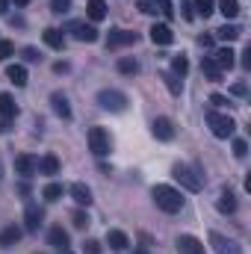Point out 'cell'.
<instances>
[{
	"instance_id": "obj_1",
	"label": "cell",
	"mask_w": 251,
	"mask_h": 254,
	"mask_svg": "<svg viewBox=\"0 0 251 254\" xmlns=\"http://www.w3.org/2000/svg\"><path fill=\"white\" fill-rule=\"evenodd\" d=\"M151 198H154V204H157L163 213H181V210H184V195L175 190V187L157 184V187L151 190Z\"/></svg>"
},
{
	"instance_id": "obj_2",
	"label": "cell",
	"mask_w": 251,
	"mask_h": 254,
	"mask_svg": "<svg viewBox=\"0 0 251 254\" xmlns=\"http://www.w3.org/2000/svg\"><path fill=\"white\" fill-rule=\"evenodd\" d=\"M172 175H175V181H181V187H187L189 192H198L204 187V175H201L198 169H192V166L178 163V166L172 169Z\"/></svg>"
},
{
	"instance_id": "obj_3",
	"label": "cell",
	"mask_w": 251,
	"mask_h": 254,
	"mask_svg": "<svg viewBox=\"0 0 251 254\" xmlns=\"http://www.w3.org/2000/svg\"><path fill=\"white\" fill-rule=\"evenodd\" d=\"M207 127L213 130V136H219V139H228V136H234V119L231 116H225V113H216V110H210L207 113Z\"/></svg>"
},
{
	"instance_id": "obj_4",
	"label": "cell",
	"mask_w": 251,
	"mask_h": 254,
	"mask_svg": "<svg viewBox=\"0 0 251 254\" xmlns=\"http://www.w3.org/2000/svg\"><path fill=\"white\" fill-rule=\"evenodd\" d=\"M98 104L104 110H110V113H125L130 101H127L125 92H119V89H101L98 92Z\"/></svg>"
},
{
	"instance_id": "obj_5",
	"label": "cell",
	"mask_w": 251,
	"mask_h": 254,
	"mask_svg": "<svg viewBox=\"0 0 251 254\" xmlns=\"http://www.w3.org/2000/svg\"><path fill=\"white\" fill-rule=\"evenodd\" d=\"M110 148H113L110 133H107L104 127H89V151H92L95 157H107Z\"/></svg>"
},
{
	"instance_id": "obj_6",
	"label": "cell",
	"mask_w": 251,
	"mask_h": 254,
	"mask_svg": "<svg viewBox=\"0 0 251 254\" xmlns=\"http://www.w3.org/2000/svg\"><path fill=\"white\" fill-rule=\"evenodd\" d=\"M68 33H74V39L77 42H98V30L92 27V24H86V21H71L68 24Z\"/></svg>"
},
{
	"instance_id": "obj_7",
	"label": "cell",
	"mask_w": 251,
	"mask_h": 254,
	"mask_svg": "<svg viewBox=\"0 0 251 254\" xmlns=\"http://www.w3.org/2000/svg\"><path fill=\"white\" fill-rule=\"evenodd\" d=\"M136 42H139V36L130 33V30H110V36H107V48H110V51H116V48H127V45H136Z\"/></svg>"
},
{
	"instance_id": "obj_8",
	"label": "cell",
	"mask_w": 251,
	"mask_h": 254,
	"mask_svg": "<svg viewBox=\"0 0 251 254\" xmlns=\"http://www.w3.org/2000/svg\"><path fill=\"white\" fill-rule=\"evenodd\" d=\"M42 222H45V210L39 204H27V210H24V228L30 234H36L42 228Z\"/></svg>"
},
{
	"instance_id": "obj_9",
	"label": "cell",
	"mask_w": 251,
	"mask_h": 254,
	"mask_svg": "<svg viewBox=\"0 0 251 254\" xmlns=\"http://www.w3.org/2000/svg\"><path fill=\"white\" fill-rule=\"evenodd\" d=\"M210 246L216 249V254H243V249L234 243V240H228V237H222V234H210Z\"/></svg>"
},
{
	"instance_id": "obj_10",
	"label": "cell",
	"mask_w": 251,
	"mask_h": 254,
	"mask_svg": "<svg viewBox=\"0 0 251 254\" xmlns=\"http://www.w3.org/2000/svg\"><path fill=\"white\" fill-rule=\"evenodd\" d=\"M178 254H207V249H204V243L198 240V237H189V234H184V237H178Z\"/></svg>"
},
{
	"instance_id": "obj_11",
	"label": "cell",
	"mask_w": 251,
	"mask_h": 254,
	"mask_svg": "<svg viewBox=\"0 0 251 254\" xmlns=\"http://www.w3.org/2000/svg\"><path fill=\"white\" fill-rule=\"evenodd\" d=\"M36 169H39V160H36L33 154H18V157H15V172H18L21 178H33Z\"/></svg>"
},
{
	"instance_id": "obj_12",
	"label": "cell",
	"mask_w": 251,
	"mask_h": 254,
	"mask_svg": "<svg viewBox=\"0 0 251 254\" xmlns=\"http://www.w3.org/2000/svg\"><path fill=\"white\" fill-rule=\"evenodd\" d=\"M151 130H154V136L160 139V142H169V139H175V125L166 119V116H160V119H154V125H151Z\"/></svg>"
},
{
	"instance_id": "obj_13",
	"label": "cell",
	"mask_w": 251,
	"mask_h": 254,
	"mask_svg": "<svg viewBox=\"0 0 251 254\" xmlns=\"http://www.w3.org/2000/svg\"><path fill=\"white\" fill-rule=\"evenodd\" d=\"M151 42H154V45H172V42H175L172 27H169V24H154V27H151Z\"/></svg>"
},
{
	"instance_id": "obj_14",
	"label": "cell",
	"mask_w": 251,
	"mask_h": 254,
	"mask_svg": "<svg viewBox=\"0 0 251 254\" xmlns=\"http://www.w3.org/2000/svg\"><path fill=\"white\" fill-rule=\"evenodd\" d=\"M42 39H45V45L54 48V51H63L65 48V36H63V30H57V27H48V30L42 33Z\"/></svg>"
},
{
	"instance_id": "obj_15",
	"label": "cell",
	"mask_w": 251,
	"mask_h": 254,
	"mask_svg": "<svg viewBox=\"0 0 251 254\" xmlns=\"http://www.w3.org/2000/svg\"><path fill=\"white\" fill-rule=\"evenodd\" d=\"M234 57H237V54H234L231 48H222V51H216V54H213V63L219 65L222 71H231V68L237 65V60H234Z\"/></svg>"
},
{
	"instance_id": "obj_16",
	"label": "cell",
	"mask_w": 251,
	"mask_h": 254,
	"mask_svg": "<svg viewBox=\"0 0 251 254\" xmlns=\"http://www.w3.org/2000/svg\"><path fill=\"white\" fill-rule=\"evenodd\" d=\"M51 107H54V113L60 119H71V107H68V98H65L63 92H54L51 95Z\"/></svg>"
},
{
	"instance_id": "obj_17",
	"label": "cell",
	"mask_w": 251,
	"mask_h": 254,
	"mask_svg": "<svg viewBox=\"0 0 251 254\" xmlns=\"http://www.w3.org/2000/svg\"><path fill=\"white\" fill-rule=\"evenodd\" d=\"M21 234H24V231H21L18 225H9V228H3V231H0V249H9V246H15V243L21 240Z\"/></svg>"
},
{
	"instance_id": "obj_18",
	"label": "cell",
	"mask_w": 251,
	"mask_h": 254,
	"mask_svg": "<svg viewBox=\"0 0 251 254\" xmlns=\"http://www.w3.org/2000/svg\"><path fill=\"white\" fill-rule=\"evenodd\" d=\"M15 116H18V104H15V98L6 95V92H0V119H15Z\"/></svg>"
},
{
	"instance_id": "obj_19",
	"label": "cell",
	"mask_w": 251,
	"mask_h": 254,
	"mask_svg": "<svg viewBox=\"0 0 251 254\" xmlns=\"http://www.w3.org/2000/svg\"><path fill=\"white\" fill-rule=\"evenodd\" d=\"M107 246L116 249V252H125L127 246H130V240H127L125 231H107Z\"/></svg>"
},
{
	"instance_id": "obj_20",
	"label": "cell",
	"mask_w": 251,
	"mask_h": 254,
	"mask_svg": "<svg viewBox=\"0 0 251 254\" xmlns=\"http://www.w3.org/2000/svg\"><path fill=\"white\" fill-rule=\"evenodd\" d=\"M71 198H74L80 207H89V204H92V190H89L86 184H74V187H71Z\"/></svg>"
},
{
	"instance_id": "obj_21",
	"label": "cell",
	"mask_w": 251,
	"mask_h": 254,
	"mask_svg": "<svg viewBox=\"0 0 251 254\" xmlns=\"http://www.w3.org/2000/svg\"><path fill=\"white\" fill-rule=\"evenodd\" d=\"M48 243H51L54 249L65 252V249H68V231H63V228H51V231H48Z\"/></svg>"
},
{
	"instance_id": "obj_22",
	"label": "cell",
	"mask_w": 251,
	"mask_h": 254,
	"mask_svg": "<svg viewBox=\"0 0 251 254\" xmlns=\"http://www.w3.org/2000/svg\"><path fill=\"white\" fill-rule=\"evenodd\" d=\"M6 80L15 86H27V68L24 65H9L6 68Z\"/></svg>"
},
{
	"instance_id": "obj_23",
	"label": "cell",
	"mask_w": 251,
	"mask_h": 254,
	"mask_svg": "<svg viewBox=\"0 0 251 254\" xmlns=\"http://www.w3.org/2000/svg\"><path fill=\"white\" fill-rule=\"evenodd\" d=\"M201 71L207 74V80H222V74H225L219 65L213 63V57H204V60H201Z\"/></svg>"
},
{
	"instance_id": "obj_24",
	"label": "cell",
	"mask_w": 251,
	"mask_h": 254,
	"mask_svg": "<svg viewBox=\"0 0 251 254\" xmlns=\"http://www.w3.org/2000/svg\"><path fill=\"white\" fill-rule=\"evenodd\" d=\"M86 12H89L92 21H104V18H107V3H104V0H89Z\"/></svg>"
},
{
	"instance_id": "obj_25",
	"label": "cell",
	"mask_w": 251,
	"mask_h": 254,
	"mask_svg": "<svg viewBox=\"0 0 251 254\" xmlns=\"http://www.w3.org/2000/svg\"><path fill=\"white\" fill-rule=\"evenodd\" d=\"M216 36H219L222 42H237V39L243 36V30H240V27H234V24H225V27H219V30H216Z\"/></svg>"
},
{
	"instance_id": "obj_26",
	"label": "cell",
	"mask_w": 251,
	"mask_h": 254,
	"mask_svg": "<svg viewBox=\"0 0 251 254\" xmlns=\"http://www.w3.org/2000/svg\"><path fill=\"white\" fill-rule=\"evenodd\" d=\"M39 169H42V175H60V160L54 154H45L42 163H39Z\"/></svg>"
},
{
	"instance_id": "obj_27",
	"label": "cell",
	"mask_w": 251,
	"mask_h": 254,
	"mask_svg": "<svg viewBox=\"0 0 251 254\" xmlns=\"http://www.w3.org/2000/svg\"><path fill=\"white\" fill-rule=\"evenodd\" d=\"M219 12L225 18H237L240 15V0H219Z\"/></svg>"
},
{
	"instance_id": "obj_28",
	"label": "cell",
	"mask_w": 251,
	"mask_h": 254,
	"mask_svg": "<svg viewBox=\"0 0 251 254\" xmlns=\"http://www.w3.org/2000/svg\"><path fill=\"white\" fill-rule=\"evenodd\" d=\"M219 210H222V213H234V210H237V198H234V192L231 190L222 192V198H219Z\"/></svg>"
},
{
	"instance_id": "obj_29",
	"label": "cell",
	"mask_w": 251,
	"mask_h": 254,
	"mask_svg": "<svg viewBox=\"0 0 251 254\" xmlns=\"http://www.w3.org/2000/svg\"><path fill=\"white\" fill-rule=\"evenodd\" d=\"M119 71L127 74V77H133V74H139V63H136L133 57H122V60H119Z\"/></svg>"
},
{
	"instance_id": "obj_30",
	"label": "cell",
	"mask_w": 251,
	"mask_h": 254,
	"mask_svg": "<svg viewBox=\"0 0 251 254\" xmlns=\"http://www.w3.org/2000/svg\"><path fill=\"white\" fill-rule=\"evenodd\" d=\"M187 71H189V60L184 54H178V57L172 60V74H175V77H184Z\"/></svg>"
},
{
	"instance_id": "obj_31",
	"label": "cell",
	"mask_w": 251,
	"mask_h": 254,
	"mask_svg": "<svg viewBox=\"0 0 251 254\" xmlns=\"http://www.w3.org/2000/svg\"><path fill=\"white\" fill-rule=\"evenodd\" d=\"M201 18H210L213 15V9H216V0H195V6H192Z\"/></svg>"
},
{
	"instance_id": "obj_32",
	"label": "cell",
	"mask_w": 251,
	"mask_h": 254,
	"mask_svg": "<svg viewBox=\"0 0 251 254\" xmlns=\"http://www.w3.org/2000/svg\"><path fill=\"white\" fill-rule=\"evenodd\" d=\"M42 195H45V201H60L63 198V184H48L42 190Z\"/></svg>"
},
{
	"instance_id": "obj_33",
	"label": "cell",
	"mask_w": 251,
	"mask_h": 254,
	"mask_svg": "<svg viewBox=\"0 0 251 254\" xmlns=\"http://www.w3.org/2000/svg\"><path fill=\"white\" fill-rule=\"evenodd\" d=\"M163 80H166V86H169V92H172V95H181V89H184V86H181V80H178L172 71H163Z\"/></svg>"
},
{
	"instance_id": "obj_34",
	"label": "cell",
	"mask_w": 251,
	"mask_h": 254,
	"mask_svg": "<svg viewBox=\"0 0 251 254\" xmlns=\"http://www.w3.org/2000/svg\"><path fill=\"white\" fill-rule=\"evenodd\" d=\"M71 222H74V228H77V231H86V228L92 225V219H89V213H83V210H77V213L71 216Z\"/></svg>"
},
{
	"instance_id": "obj_35",
	"label": "cell",
	"mask_w": 251,
	"mask_h": 254,
	"mask_svg": "<svg viewBox=\"0 0 251 254\" xmlns=\"http://www.w3.org/2000/svg\"><path fill=\"white\" fill-rule=\"evenodd\" d=\"M151 3H154V9H160L166 18H172V15H175V9H172V3H169V0H151Z\"/></svg>"
},
{
	"instance_id": "obj_36",
	"label": "cell",
	"mask_w": 251,
	"mask_h": 254,
	"mask_svg": "<svg viewBox=\"0 0 251 254\" xmlns=\"http://www.w3.org/2000/svg\"><path fill=\"white\" fill-rule=\"evenodd\" d=\"M15 54V45L9 42V39H0V63L6 60V57H12Z\"/></svg>"
},
{
	"instance_id": "obj_37",
	"label": "cell",
	"mask_w": 251,
	"mask_h": 254,
	"mask_svg": "<svg viewBox=\"0 0 251 254\" xmlns=\"http://www.w3.org/2000/svg\"><path fill=\"white\" fill-rule=\"evenodd\" d=\"M249 154V142L246 139H237L234 142V157H246Z\"/></svg>"
},
{
	"instance_id": "obj_38",
	"label": "cell",
	"mask_w": 251,
	"mask_h": 254,
	"mask_svg": "<svg viewBox=\"0 0 251 254\" xmlns=\"http://www.w3.org/2000/svg\"><path fill=\"white\" fill-rule=\"evenodd\" d=\"M83 252L86 254H101V243H98V240H86V243H83Z\"/></svg>"
},
{
	"instance_id": "obj_39",
	"label": "cell",
	"mask_w": 251,
	"mask_h": 254,
	"mask_svg": "<svg viewBox=\"0 0 251 254\" xmlns=\"http://www.w3.org/2000/svg\"><path fill=\"white\" fill-rule=\"evenodd\" d=\"M68 9H71V0H54V12H57V15H63Z\"/></svg>"
},
{
	"instance_id": "obj_40",
	"label": "cell",
	"mask_w": 251,
	"mask_h": 254,
	"mask_svg": "<svg viewBox=\"0 0 251 254\" xmlns=\"http://www.w3.org/2000/svg\"><path fill=\"white\" fill-rule=\"evenodd\" d=\"M136 6H139V12H145V15H151V12H157V9H154V3H151V0H139V3H136Z\"/></svg>"
},
{
	"instance_id": "obj_41",
	"label": "cell",
	"mask_w": 251,
	"mask_h": 254,
	"mask_svg": "<svg viewBox=\"0 0 251 254\" xmlns=\"http://www.w3.org/2000/svg\"><path fill=\"white\" fill-rule=\"evenodd\" d=\"M24 60L27 63H39V51L36 48H24Z\"/></svg>"
},
{
	"instance_id": "obj_42",
	"label": "cell",
	"mask_w": 251,
	"mask_h": 254,
	"mask_svg": "<svg viewBox=\"0 0 251 254\" xmlns=\"http://www.w3.org/2000/svg\"><path fill=\"white\" fill-rule=\"evenodd\" d=\"M210 104H213V107H225L228 98H225V95H210Z\"/></svg>"
},
{
	"instance_id": "obj_43",
	"label": "cell",
	"mask_w": 251,
	"mask_h": 254,
	"mask_svg": "<svg viewBox=\"0 0 251 254\" xmlns=\"http://www.w3.org/2000/svg\"><path fill=\"white\" fill-rule=\"evenodd\" d=\"M198 45H201V48H213V36H201Z\"/></svg>"
},
{
	"instance_id": "obj_44",
	"label": "cell",
	"mask_w": 251,
	"mask_h": 254,
	"mask_svg": "<svg viewBox=\"0 0 251 254\" xmlns=\"http://www.w3.org/2000/svg\"><path fill=\"white\" fill-rule=\"evenodd\" d=\"M243 68H251V48H246V54H243Z\"/></svg>"
},
{
	"instance_id": "obj_45",
	"label": "cell",
	"mask_w": 251,
	"mask_h": 254,
	"mask_svg": "<svg viewBox=\"0 0 251 254\" xmlns=\"http://www.w3.org/2000/svg\"><path fill=\"white\" fill-rule=\"evenodd\" d=\"M231 92H234V95H246V83H237V86H234Z\"/></svg>"
},
{
	"instance_id": "obj_46",
	"label": "cell",
	"mask_w": 251,
	"mask_h": 254,
	"mask_svg": "<svg viewBox=\"0 0 251 254\" xmlns=\"http://www.w3.org/2000/svg\"><path fill=\"white\" fill-rule=\"evenodd\" d=\"M54 71H57V74H65V71H68V63H57L54 65Z\"/></svg>"
},
{
	"instance_id": "obj_47",
	"label": "cell",
	"mask_w": 251,
	"mask_h": 254,
	"mask_svg": "<svg viewBox=\"0 0 251 254\" xmlns=\"http://www.w3.org/2000/svg\"><path fill=\"white\" fill-rule=\"evenodd\" d=\"M9 130V119H0V133H6Z\"/></svg>"
},
{
	"instance_id": "obj_48",
	"label": "cell",
	"mask_w": 251,
	"mask_h": 254,
	"mask_svg": "<svg viewBox=\"0 0 251 254\" xmlns=\"http://www.w3.org/2000/svg\"><path fill=\"white\" fill-rule=\"evenodd\" d=\"M6 9H9V0H0V15H3Z\"/></svg>"
},
{
	"instance_id": "obj_49",
	"label": "cell",
	"mask_w": 251,
	"mask_h": 254,
	"mask_svg": "<svg viewBox=\"0 0 251 254\" xmlns=\"http://www.w3.org/2000/svg\"><path fill=\"white\" fill-rule=\"evenodd\" d=\"M27 3H30V0H15V6H27Z\"/></svg>"
},
{
	"instance_id": "obj_50",
	"label": "cell",
	"mask_w": 251,
	"mask_h": 254,
	"mask_svg": "<svg viewBox=\"0 0 251 254\" xmlns=\"http://www.w3.org/2000/svg\"><path fill=\"white\" fill-rule=\"evenodd\" d=\"M136 254H148V252H136Z\"/></svg>"
}]
</instances>
